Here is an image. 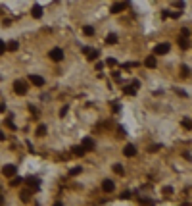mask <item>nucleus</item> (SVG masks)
Here are the masks:
<instances>
[{
	"instance_id": "1",
	"label": "nucleus",
	"mask_w": 192,
	"mask_h": 206,
	"mask_svg": "<svg viewBox=\"0 0 192 206\" xmlns=\"http://www.w3.org/2000/svg\"><path fill=\"white\" fill-rule=\"evenodd\" d=\"M171 50V46H169V42H160V45H156L154 48V56H163Z\"/></svg>"
},
{
	"instance_id": "2",
	"label": "nucleus",
	"mask_w": 192,
	"mask_h": 206,
	"mask_svg": "<svg viewBox=\"0 0 192 206\" xmlns=\"http://www.w3.org/2000/svg\"><path fill=\"white\" fill-rule=\"evenodd\" d=\"M13 93L19 95V96L27 95V85H25L23 81H13Z\"/></svg>"
},
{
	"instance_id": "3",
	"label": "nucleus",
	"mask_w": 192,
	"mask_h": 206,
	"mask_svg": "<svg viewBox=\"0 0 192 206\" xmlns=\"http://www.w3.org/2000/svg\"><path fill=\"white\" fill-rule=\"evenodd\" d=\"M48 58L54 60V62H62L63 60V50L62 48H52V50L48 52Z\"/></svg>"
},
{
	"instance_id": "4",
	"label": "nucleus",
	"mask_w": 192,
	"mask_h": 206,
	"mask_svg": "<svg viewBox=\"0 0 192 206\" xmlns=\"http://www.w3.org/2000/svg\"><path fill=\"white\" fill-rule=\"evenodd\" d=\"M29 81L35 85V87H44V83H46V81H44V77L35 75V73H31V75H29Z\"/></svg>"
},
{
	"instance_id": "5",
	"label": "nucleus",
	"mask_w": 192,
	"mask_h": 206,
	"mask_svg": "<svg viewBox=\"0 0 192 206\" xmlns=\"http://www.w3.org/2000/svg\"><path fill=\"white\" fill-rule=\"evenodd\" d=\"M2 175L4 177H13V175H16V166H13V164H6L2 168Z\"/></svg>"
},
{
	"instance_id": "6",
	"label": "nucleus",
	"mask_w": 192,
	"mask_h": 206,
	"mask_svg": "<svg viewBox=\"0 0 192 206\" xmlns=\"http://www.w3.org/2000/svg\"><path fill=\"white\" fill-rule=\"evenodd\" d=\"M81 146L85 148V152H88V150H92V148H94V141H92L90 137H85L83 143H81Z\"/></svg>"
},
{
	"instance_id": "7",
	"label": "nucleus",
	"mask_w": 192,
	"mask_h": 206,
	"mask_svg": "<svg viewBox=\"0 0 192 206\" xmlns=\"http://www.w3.org/2000/svg\"><path fill=\"white\" fill-rule=\"evenodd\" d=\"M17 48H19V42H17L16 39H12V41L6 42V50H8V52H16Z\"/></svg>"
},
{
	"instance_id": "8",
	"label": "nucleus",
	"mask_w": 192,
	"mask_h": 206,
	"mask_svg": "<svg viewBox=\"0 0 192 206\" xmlns=\"http://www.w3.org/2000/svg\"><path fill=\"white\" fill-rule=\"evenodd\" d=\"M27 185H29V189H31V191H37V189H39V185H40L39 177H29V179H27Z\"/></svg>"
},
{
	"instance_id": "9",
	"label": "nucleus",
	"mask_w": 192,
	"mask_h": 206,
	"mask_svg": "<svg viewBox=\"0 0 192 206\" xmlns=\"http://www.w3.org/2000/svg\"><path fill=\"white\" fill-rule=\"evenodd\" d=\"M123 10H125V4L123 2H115V4H111V8H110L111 14H121Z\"/></svg>"
},
{
	"instance_id": "10",
	"label": "nucleus",
	"mask_w": 192,
	"mask_h": 206,
	"mask_svg": "<svg viewBox=\"0 0 192 206\" xmlns=\"http://www.w3.org/2000/svg\"><path fill=\"white\" fill-rule=\"evenodd\" d=\"M123 154H125V156H129V158H133V156L137 154V148H134V145H125Z\"/></svg>"
},
{
	"instance_id": "11",
	"label": "nucleus",
	"mask_w": 192,
	"mask_h": 206,
	"mask_svg": "<svg viewBox=\"0 0 192 206\" xmlns=\"http://www.w3.org/2000/svg\"><path fill=\"white\" fill-rule=\"evenodd\" d=\"M144 66H146L148 69H154L156 66H158V60H156V58H154V56H148V58L144 60Z\"/></svg>"
},
{
	"instance_id": "12",
	"label": "nucleus",
	"mask_w": 192,
	"mask_h": 206,
	"mask_svg": "<svg viewBox=\"0 0 192 206\" xmlns=\"http://www.w3.org/2000/svg\"><path fill=\"white\" fill-rule=\"evenodd\" d=\"M102 189L106 191V193H111V191L115 189V185H113V181H111V179H106V181L102 183Z\"/></svg>"
},
{
	"instance_id": "13",
	"label": "nucleus",
	"mask_w": 192,
	"mask_h": 206,
	"mask_svg": "<svg viewBox=\"0 0 192 206\" xmlns=\"http://www.w3.org/2000/svg\"><path fill=\"white\" fill-rule=\"evenodd\" d=\"M31 16H33L35 19H40V17H42V8H40V6H33Z\"/></svg>"
},
{
	"instance_id": "14",
	"label": "nucleus",
	"mask_w": 192,
	"mask_h": 206,
	"mask_svg": "<svg viewBox=\"0 0 192 206\" xmlns=\"http://www.w3.org/2000/svg\"><path fill=\"white\" fill-rule=\"evenodd\" d=\"M123 93L127 96H134L137 95V89H133V85H123Z\"/></svg>"
},
{
	"instance_id": "15",
	"label": "nucleus",
	"mask_w": 192,
	"mask_h": 206,
	"mask_svg": "<svg viewBox=\"0 0 192 206\" xmlns=\"http://www.w3.org/2000/svg\"><path fill=\"white\" fill-rule=\"evenodd\" d=\"M106 45H117V35L115 33L106 35Z\"/></svg>"
},
{
	"instance_id": "16",
	"label": "nucleus",
	"mask_w": 192,
	"mask_h": 206,
	"mask_svg": "<svg viewBox=\"0 0 192 206\" xmlns=\"http://www.w3.org/2000/svg\"><path fill=\"white\" fill-rule=\"evenodd\" d=\"M46 131H48V129H46V125H44V123H40V125L37 127V131H35V133H37L39 137H44V135H46Z\"/></svg>"
},
{
	"instance_id": "17",
	"label": "nucleus",
	"mask_w": 192,
	"mask_h": 206,
	"mask_svg": "<svg viewBox=\"0 0 192 206\" xmlns=\"http://www.w3.org/2000/svg\"><path fill=\"white\" fill-rule=\"evenodd\" d=\"M71 150H73V154H75V156H85V148H83L81 145H79V146H73Z\"/></svg>"
},
{
	"instance_id": "18",
	"label": "nucleus",
	"mask_w": 192,
	"mask_h": 206,
	"mask_svg": "<svg viewBox=\"0 0 192 206\" xmlns=\"http://www.w3.org/2000/svg\"><path fill=\"white\" fill-rule=\"evenodd\" d=\"M83 33L87 35V37H92V35H94V27H90V25H85V27H83Z\"/></svg>"
},
{
	"instance_id": "19",
	"label": "nucleus",
	"mask_w": 192,
	"mask_h": 206,
	"mask_svg": "<svg viewBox=\"0 0 192 206\" xmlns=\"http://www.w3.org/2000/svg\"><path fill=\"white\" fill-rule=\"evenodd\" d=\"M21 181H23V179H21V177L13 175V177H12V181H10V185H12V187H17V185H21Z\"/></svg>"
},
{
	"instance_id": "20",
	"label": "nucleus",
	"mask_w": 192,
	"mask_h": 206,
	"mask_svg": "<svg viewBox=\"0 0 192 206\" xmlns=\"http://www.w3.org/2000/svg\"><path fill=\"white\" fill-rule=\"evenodd\" d=\"M113 172H115L117 175H123V173H125V169H123V166H121V164H113Z\"/></svg>"
},
{
	"instance_id": "21",
	"label": "nucleus",
	"mask_w": 192,
	"mask_h": 206,
	"mask_svg": "<svg viewBox=\"0 0 192 206\" xmlns=\"http://www.w3.org/2000/svg\"><path fill=\"white\" fill-rule=\"evenodd\" d=\"M33 193V191L29 189V191H23V193H21V200H23V202H29V195Z\"/></svg>"
},
{
	"instance_id": "22",
	"label": "nucleus",
	"mask_w": 192,
	"mask_h": 206,
	"mask_svg": "<svg viewBox=\"0 0 192 206\" xmlns=\"http://www.w3.org/2000/svg\"><path fill=\"white\" fill-rule=\"evenodd\" d=\"M181 125L184 127V129H190V127H192V123H190V118H183V122H181Z\"/></svg>"
},
{
	"instance_id": "23",
	"label": "nucleus",
	"mask_w": 192,
	"mask_h": 206,
	"mask_svg": "<svg viewBox=\"0 0 192 206\" xmlns=\"http://www.w3.org/2000/svg\"><path fill=\"white\" fill-rule=\"evenodd\" d=\"M87 56H88V60H90V62H94V60L98 58V50H90Z\"/></svg>"
},
{
	"instance_id": "24",
	"label": "nucleus",
	"mask_w": 192,
	"mask_h": 206,
	"mask_svg": "<svg viewBox=\"0 0 192 206\" xmlns=\"http://www.w3.org/2000/svg\"><path fill=\"white\" fill-rule=\"evenodd\" d=\"M181 75H183V77H188V75H190V68H188V66H183V68H181Z\"/></svg>"
},
{
	"instance_id": "25",
	"label": "nucleus",
	"mask_w": 192,
	"mask_h": 206,
	"mask_svg": "<svg viewBox=\"0 0 192 206\" xmlns=\"http://www.w3.org/2000/svg\"><path fill=\"white\" fill-rule=\"evenodd\" d=\"M81 172H83V168L77 166V168H73V169H69V175H79Z\"/></svg>"
},
{
	"instance_id": "26",
	"label": "nucleus",
	"mask_w": 192,
	"mask_h": 206,
	"mask_svg": "<svg viewBox=\"0 0 192 206\" xmlns=\"http://www.w3.org/2000/svg\"><path fill=\"white\" fill-rule=\"evenodd\" d=\"M106 64H108L110 68H115V66H117V60H115V58H108V60H106Z\"/></svg>"
},
{
	"instance_id": "27",
	"label": "nucleus",
	"mask_w": 192,
	"mask_h": 206,
	"mask_svg": "<svg viewBox=\"0 0 192 206\" xmlns=\"http://www.w3.org/2000/svg\"><path fill=\"white\" fill-rule=\"evenodd\" d=\"M179 45H181V48H188V46H190V42H188V39H181V41H179Z\"/></svg>"
},
{
	"instance_id": "28",
	"label": "nucleus",
	"mask_w": 192,
	"mask_h": 206,
	"mask_svg": "<svg viewBox=\"0 0 192 206\" xmlns=\"http://www.w3.org/2000/svg\"><path fill=\"white\" fill-rule=\"evenodd\" d=\"M138 202H142V204H154L152 198H138Z\"/></svg>"
},
{
	"instance_id": "29",
	"label": "nucleus",
	"mask_w": 192,
	"mask_h": 206,
	"mask_svg": "<svg viewBox=\"0 0 192 206\" xmlns=\"http://www.w3.org/2000/svg\"><path fill=\"white\" fill-rule=\"evenodd\" d=\"M6 125H8L10 129H16V123L12 122V118H8V119H6Z\"/></svg>"
},
{
	"instance_id": "30",
	"label": "nucleus",
	"mask_w": 192,
	"mask_h": 206,
	"mask_svg": "<svg viewBox=\"0 0 192 206\" xmlns=\"http://www.w3.org/2000/svg\"><path fill=\"white\" fill-rule=\"evenodd\" d=\"M160 148H161V145H152L150 148H148V150H150V152H158Z\"/></svg>"
},
{
	"instance_id": "31",
	"label": "nucleus",
	"mask_w": 192,
	"mask_h": 206,
	"mask_svg": "<svg viewBox=\"0 0 192 206\" xmlns=\"http://www.w3.org/2000/svg\"><path fill=\"white\" fill-rule=\"evenodd\" d=\"M131 85H133V89H140V81H138V79H133Z\"/></svg>"
},
{
	"instance_id": "32",
	"label": "nucleus",
	"mask_w": 192,
	"mask_h": 206,
	"mask_svg": "<svg viewBox=\"0 0 192 206\" xmlns=\"http://www.w3.org/2000/svg\"><path fill=\"white\" fill-rule=\"evenodd\" d=\"M4 52H6V42L0 39V54H4Z\"/></svg>"
},
{
	"instance_id": "33",
	"label": "nucleus",
	"mask_w": 192,
	"mask_h": 206,
	"mask_svg": "<svg viewBox=\"0 0 192 206\" xmlns=\"http://www.w3.org/2000/svg\"><path fill=\"white\" fill-rule=\"evenodd\" d=\"M163 195H173V187H163Z\"/></svg>"
},
{
	"instance_id": "34",
	"label": "nucleus",
	"mask_w": 192,
	"mask_h": 206,
	"mask_svg": "<svg viewBox=\"0 0 192 206\" xmlns=\"http://www.w3.org/2000/svg\"><path fill=\"white\" fill-rule=\"evenodd\" d=\"M113 104V112H115V114H119V112H121V106H119L117 102H111Z\"/></svg>"
},
{
	"instance_id": "35",
	"label": "nucleus",
	"mask_w": 192,
	"mask_h": 206,
	"mask_svg": "<svg viewBox=\"0 0 192 206\" xmlns=\"http://www.w3.org/2000/svg\"><path fill=\"white\" fill-rule=\"evenodd\" d=\"M121 198H125V200H127V198H131V191H125V193H121Z\"/></svg>"
},
{
	"instance_id": "36",
	"label": "nucleus",
	"mask_w": 192,
	"mask_h": 206,
	"mask_svg": "<svg viewBox=\"0 0 192 206\" xmlns=\"http://www.w3.org/2000/svg\"><path fill=\"white\" fill-rule=\"evenodd\" d=\"M67 110H69V108H67V106H63V108L60 110V116L63 118V116H66V114H67Z\"/></svg>"
},
{
	"instance_id": "37",
	"label": "nucleus",
	"mask_w": 192,
	"mask_h": 206,
	"mask_svg": "<svg viewBox=\"0 0 192 206\" xmlns=\"http://www.w3.org/2000/svg\"><path fill=\"white\" fill-rule=\"evenodd\" d=\"M113 79H115V81H121V75H119V72H113Z\"/></svg>"
},
{
	"instance_id": "38",
	"label": "nucleus",
	"mask_w": 192,
	"mask_h": 206,
	"mask_svg": "<svg viewBox=\"0 0 192 206\" xmlns=\"http://www.w3.org/2000/svg\"><path fill=\"white\" fill-rule=\"evenodd\" d=\"M190 35V29H186V27H183V37H188Z\"/></svg>"
},
{
	"instance_id": "39",
	"label": "nucleus",
	"mask_w": 192,
	"mask_h": 206,
	"mask_svg": "<svg viewBox=\"0 0 192 206\" xmlns=\"http://www.w3.org/2000/svg\"><path fill=\"white\" fill-rule=\"evenodd\" d=\"M117 131H119V137H125V129L123 127H117Z\"/></svg>"
},
{
	"instance_id": "40",
	"label": "nucleus",
	"mask_w": 192,
	"mask_h": 206,
	"mask_svg": "<svg viewBox=\"0 0 192 206\" xmlns=\"http://www.w3.org/2000/svg\"><path fill=\"white\" fill-rule=\"evenodd\" d=\"M90 50H92V48H90V46H83V54H88Z\"/></svg>"
},
{
	"instance_id": "41",
	"label": "nucleus",
	"mask_w": 192,
	"mask_h": 206,
	"mask_svg": "<svg viewBox=\"0 0 192 206\" xmlns=\"http://www.w3.org/2000/svg\"><path fill=\"white\" fill-rule=\"evenodd\" d=\"M102 68H104V64H102V62H96V69H98V72H100Z\"/></svg>"
},
{
	"instance_id": "42",
	"label": "nucleus",
	"mask_w": 192,
	"mask_h": 206,
	"mask_svg": "<svg viewBox=\"0 0 192 206\" xmlns=\"http://www.w3.org/2000/svg\"><path fill=\"white\" fill-rule=\"evenodd\" d=\"M177 6H179V8H183V6H184V0H177V2H175Z\"/></svg>"
},
{
	"instance_id": "43",
	"label": "nucleus",
	"mask_w": 192,
	"mask_h": 206,
	"mask_svg": "<svg viewBox=\"0 0 192 206\" xmlns=\"http://www.w3.org/2000/svg\"><path fill=\"white\" fill-rule=\"evenodd\" d=\"M2 112H6V104H4V102H0V114H2Z\"/></svg>"
},
{
	"instance_id": "44",
	"label": "nucleus",
	"mask_w": 192,
	"mask_h": 206,
	"mask_svg": "<svg viewBox=\"0 0 192 206\" xmlns=\"http://www.w3.org/2000/svg\"><path fill=\"white\" fill-rule=\"evenodd\" d=\"M183 156H184L186 160H190V152H188V150H184V152H183Z\"/></svg>"
},
{
	"instance_id": "45",
	"label": "nucleus",
	"mask_w": 192,
	"mask_h": 206,
	"mask_svg": "<svg viewBox=\"0 0 192 206\" xmlns=\"http://www.w3.org/2000/svg\"><path fill=\"white\" fill-rule=\"evenodd\" d=\"M0 141H6V135H4V131L0 129Z\"/></svg>"
},
{
	"instance_id": "46",
	"label": "nucleus",
	"mask_w": 192,
	"mask_h": 206,
	"mask_svg": "<svg viewBox=\"0 0 192 206\" xmlns=\"http://www.w3.org/2000/svg\"><path fill=\"white\" fill-rule=\"evenodd\" d=\"M2 202H4V198H2V196H0V204H2Z\"/></svg>"
}]
</instances>
